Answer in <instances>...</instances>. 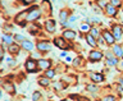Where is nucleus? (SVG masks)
I'll use <instances>...</instances> for the list:
<instances>
[{
    "mask_svg": "<svg viewBox=\"0 0 123 101\" xmlns=\"http://www.w3.org/2000/svg\"><path fill=\"white\" fill-rule=\"evenodd\" d=\"M26 69L28 72H37V64H36V61H35L33 59H28L26 61Z\"/></svg>",
    "mask_w": 123,
    "mask_h": 101,
    "instance_id": "nucleus-1",
    "label": "nucleus"
},
{
    "mask_svg": "<svg viewBox=\"0 0 123 101\" xmlns=\"http://www.w3.org/2000/svg\"><path fill=\"white\" fill-rule=\"evenodd\" d=\"M41 15V10H38L37 8L35 10H31L28 12V15H27V21L31 22V21H35V19H37L38 17Z\"/></svg>",
    "mask_w": 123,
    "mask_h": 101,
    "instance_id": "nucleus-2",
    "label": "nucleus"
},
{
    "mask_svg": "<svg viewBox=\"0 0 123 101\" xmlns=\"http://www.w3.org/2000/svg\"><path fill=\"white\" fill-rule=\"evenodd\" d=\"M103 37H104V40L106 41V44H109V45H113V42L115 40V37L109 32V31H104V32H103Z\"/></svg>",
    "mask_w": 123,
    "mask_h": 101,
    "instance_id": "nucleus-3",
    "label": "nucleus"
},
{
    "mask_svg": "<svg viewBox=\"0 0 123 101\" xmlns=\"http://www.w3.org/2000/svg\"><path fill=\"white\" fill-rule=\"evenodd\" d=\"M37 49L40 50V51H49L50 49H51V45L49 44V42H45V41H41L37 44Z\"/></svg>",
    "mask_w": 123,
    "mask_h": 101,
    "instance_id": "nucleus-4",
    "label": "nucleus"
},
{
    "mask_svg": "<svg viewBox=\"0 0 123 101\" xmlns=\"http://www.w3.org/2000/svg\"><path fill=\"white\" fill-rule=\"evenodd\" d=\"M88 58H90V60H92V61H99L103 58V54L100 51H91Z\"/></svg>",
    "mask_w": 123,
    "mask_h": 101,
    "instance_id": "nucleus-5",
    "label": "nucleus"
},
{
    "mask_svg": "<svg viewBox=\"0 0 123 101\" xmlns=\"http://www.w3.org/2000/svg\"><path fill=\"white\" fill-rule=\"evenodd\" d=\"M106 58H108V60H106L108 65H110V67H111V65H117L118 64V59L115 56L111 55L110 53H106Z\"/></svg>",
    "mask_w": 123,
    "mask_h": 101,
    "instance_id": "nucleus-6",
    "label": "nucleus"
},
{
    "mask_svg": "<svg viewBox=\"0 0 123 101\" xmlns=\"http://www.w3.org/2000/svg\"><path fill=\"white\" fill-rule=\"evenodd\" d=\"M122 27L121 26H118V24H115V26H113V36L117 38V40H119L121 38V36H122Z\"/></svg>",
    "mask_w": 123,
    "mask_h": 101,
    "instance_id": "nucleus-7",
    "label": "nucleus"
},
{
    "mask_svg": "<svg viewBox=\"0 0 123 101\" xmlns=\"http://www.w3.org/2000/svg\"><path fill=\"white\" fill-rule=\"evenodd\" d=\"M54 44H55L58 48H60V49H68L69 46L65 44V41L63 40V38L62 37H58V38H55V40H54Z\"/></svg>",
    "mask_w": 123,
    "mask_h": 101,
    "instance_id": "nucleus-8",
    "label": "nucleus"
},
{
    "mask_svg": "<svg viewBox=\"0 0 123 101\" xmlns=\"http://www.w3.org/2000/svg\"><path fill=\"white\" fill-rule=\"evenodd\" d=\"M45 27H46V31H49V32H55V22H54L53 19L46 21Z\"/></svg>",
    "mask_w": 123,
    "mask_h": 101,
    "instance_id": "nucleus-9",
    "label": "nucleus"
},
{
    "mask_svg": "<svg viewBox=\"0 0 123 101\" xmlns=\"http://www.w3.org/2000/svg\"><path fill=\"white\" fill-rule=\"evenodd\" d=\"M63 37L67 38V40H73L76 37V32L74 31H71V30H67L63 32Z\"/></svg>",
    "mask_w": 123,
    "mask_h": 101,
    "instance_id": "nucleus-10",
    "label": "nucleus"
},
{
    "mask_svg": "<svg viewBox=\"0 0 123 101\" xmlns=\"http://www.w3.org/2000/svg\"><path fill=\"white\" fill-rule=\"evenodd\" d=\"M50 65H51V61L50 60H45V59L38 60V67H40L41 69H48Z\"/></svg>",
    "mask_w": 123,
    "mask_h": 101,
    "instance_id": "nucleus-11",
    "label": "nucleus"
},
{
    "mask_svg": "<svg viewBox=\"0 0 123 101\" xmlns=\"http://www.w3.org/2000/svg\"><path fill=\"white\" fill-rule=\"evenodd\" d=\"M90 77H91V79L94 81V82H96V83L103 82V76H101V74H99V73H91Z\"/></svg>",
    "mask_w": 123,
    "mask_h": 101,
    "instance_id": "nucleus-12",
    "label": "nucleus"
},
{
    "mask_svg": "<svg viewBox=\"0 0 123 101\" xmlns=\"http://www.w3.org/2000/svg\"><path fill=\"white\" fill-rule=\"evenodd\" d=\"M105 10H106L108 15H115V14H117V9H115V6H113L111 4H110V5H106Z\"/></svg>",
    "mask_w": 123,
    "mask_h": 101,
    "instance_id": "nucleus-13",
    "label": "nucleus"
},
{
    "mask_svg": "<svg viewBox=\"0 0 123 101\" xmlns=\"http://www.w3.org/2000/svg\"><path fill=\"white\" fill-rule=\"evenodd\" d=\"M113 51H114V55L115 56H123V50L119 45H114L113 46Z\"/></svg>",
    "mask_w": 123,
    "mask_h": 101,
    "instance_id": "nucleus-14",
    "label": "nucleus"
},
{
    "mask_svg": "<svg viewBox=\"0 0 123 101\" xmlns=\"http://www.w3.org/2000/svg\"><path fill=\"white\" fill-rule=\"evenodd\" d=\"M22 48L23 49H26V50H28V51H32V49H33V44L31 41H23L22 42Z\"/></svg>",
    "mask_w": 123,
    "mask_h": 101,
    "instance_id": "nucleus-15",
    "label": "nucleus"
},
{
    "mask_svg": "<svg viewBox=\"0 0 123 101\" xmlns=\"http://www.w3.org/2000/svg\"><path fill=\"white\" fill-rule=\"evenodd\" d=\"M3 88H4L6 92H9V94H14V87H13V84L4 82V83H3Z\"/></svg>",
    "mask_w": 123,
    "mask_h": 101,
    "instance_id": "nucleus-16",
    "label": "nucleus"
},
{
    "mask_svg": "<svg viewBox=\"0 0 123 101\" xmlns=\"http://www.w3.org/2000/svg\"><path fill=\"white\" fill-rule=\"evenodd\" d=\"M68 14H69L68 10H62V12H60L59 18H60V22H62V23H65V21H67V18H68Z\"/></svg>",
    "mask_w": 123,
    "mask_h": 101,
    "instance_id": "nucleus-17",
    "label": "nucleus"
},
{
    "mask_svg": "<svg viewBox=\"0 0 123 101\" xmlns=\"http://www.w3.org/2000/svg\"><path fill=\"white\" fill-rule=\"evenodd\" d=\"M86 41L88 42V45H91V46H96L95 37L92 36V35H87V36H86Z\"/></svg>",
    "mask_w": 123,
    "mask_h": 101,
    "instance_id": "nucleus-18",
    "label": "nucleus"
},
{
    "mask_svg": "<svg viewBox=\"0 0 123 101\" xmlns=\"http://www.w3.org/2000/svg\"><path fill=\"white\" fill-rule=\"evenodd\" d=\"M3 41L5 42V44H9V45H12V42H13V37H12L10 35L4 33V35H3Z\"/></svg>",
    "mask_w": 123,
    "mask_h": 101,
    "instance_id": "nucleus-19",
    "label": "nucleus"
},
{
    "mask_svg": "<svg viewBox=\"0 0 123 101\" xmlns=\"http://www.w3.org/2000/svg\"><path fill=\"white\" fill-rule=\"evenodd\" d=\"M18 51H19V46L18 45H14V44H12V45H9V53H12V54H18Z\"/></svg>",
    "mask_w": 123,
    "mask_h": 101,
    "instance_id": "nucleus-20",
    "label": "nucleus"
},
{
    "mask_svg": "<svg viewBox=\"0 0 123 101\" xmlns=\"http://www.w3.org/2000/svg\"><path fill=\"white\" fill-rule=\"evenodd\" d=\"M38 83L42 84V86H48V84H49V78H48V77H46V78H40V79H38Z\"/></svg>",
    "mask_w": 123,
    "mask_h": 101,
    "instance_id": "nucleus-21",
    "label": "nucleus"
},
{
    "mask_svg": "<svg viewBox=\"0 0 123 101\" xmlns=\"http://www.w3.org/2000/svg\"><path fill=\"white\" fill-rule=\"evenodd\" d=\"M45 76L48 77V78H53V77L55 76V71H51V69H49V71L45 73Z\"/></svg>",
    "mask_w": 123,
    "mask_h": 101,
    "instance_id": "nucleus-22",
    "label": "nucleus"
},
{
    "mask_svg": "<svg viewBox=\"0 0 123 101\" xmlns=\"http://www.w3.org/2000/svg\"><path fill=\"white\" fill-rule=\"evenodd\" d=\"M14 38H15V40H17L18 42H23V41H26V38L23 37L22 35H15V36H14Z\"/></svg>",
    "mask_w": 123,
    "mask_h": 101,
    "instance_id": "nucleus-23",
    "label": "nucleus"
},
{
    "mask_svg": "<svg viewBox=\"0 0 123 101\" xmlns=\"http://www.w3.org/2000/svg\"><path fill=\"white\" fill-rule=\"evenodd\" d=\"M41 97V92H35L33 96H32V100L33 101H38V99Z\"/></svg>",
    "mask_w": 123,
    "mask_h": 101,
    "instance_id": "nucleus-24",
    "label": "nucleus"
},
{
    "mask_svg": "<svg viewBox=\"0 0 123 101\" xmlns=\"http://www.w3.org/2000/svg\"><path fill=\"white\" fill-rule=\"evenodd\" d=\"M110 4L113 6H119L121 5V0H110Z\"/></svg>",
    "mask_w": 123,
    "mask_h": 101,
    "instance_id": "nucleus-25",
    "label": "nucleus"
},
{
    "mask_svg": "<svg viewBox=\"0 0 123 101\" xmlns=\"http://www.w3.org/2000/svg\"><path fill=\"white\" fill-rule=\"evenodd\" d=\"M98 4H99V6H101V8H106V1L105 0H98Z\"/></svg>",
    "mask_w": 123,
    "mask_h": 101,
    "instance_id": "nucleus-26",
    "label": "nucleus"
},
{
    "mask_svg": "<svg viewBox=\"0 0 123 101\" xmlns=\"http://www.w3.org/2000/svg\"><path fill=\"white\" fill-rule=\"evenodd\" d=\"M90 31H91V35H92V36H94V37H98V36H99L98 28H91Z\"/></svg>",
    "mask_w": 123,
    "mask_h": 101,
    "instance_id": "nucleus-27",
    "label": "nucleus"
},
{
    "mask_svg": "<svg viewBox=\"0 0 123 101\" xmlns=\"http://www.w3.org/2000/svg\"><path fill=\"white\" fill-rule=\"evenodd\" d=\"M87 91H98V87H96V86H92V84H88V86H87Z\"/></svg>",
    "mask_w": 123,
    "mask_h": 101,
    "instance_id": "nucleus-28",
    "label": "nucleus"
},
{
    "mask_svg": "<svg viewBox=\"0 0 123 101\" xmlns=\"http://www.w3.org/2000/svg\"><path fill=\"white\" fill-rule=\"evenodd\" d=\"M114 96H106V97H104L103 101H114Z\"/></svg>",
    "mask_w": 123,
    "mask_h": 101,
    "instance_id": "nucleus-29",
    "label": "nucleus"
},
{
    "mask_svg": "<svg viewBox=\"0 0 123 101\" xmlns=\"http://www.w3.org/2000/svg\"><path fill=\"white\" fill-rule=\"evenodd\" d=\"M80 61H81V58H76L74 61H73V64H74V65H78V64H80Z\"/></svg>",
    "mask_w": 123,
    "mask_h": 101,
    "instance_id": "nucleus-30",
    "label": "nucleus"
},
{
    "mask_svg": "<svg viewBox=\"0 0 123 101\" xmlns=\"http://www.w3.org/2000/svg\"><path fill=\"white\" fill-rule=\"evenodd\" d=\"M22 3H23V4H26V5H27V4H31V3H33V0H22Z\"/></svg>",
    "mask_w": 123,
    "mask_h": 101,
    "instance_id": "nucleus-31",
    "label": "nucleus"
},
{
    "mask_svg": "<svg viewBox=\"0 0 123 101\" xmlns=\"http://www.w3.org/2000/svg\"><path fill=\"white\" fill-rule=\"evenodd\" d=\"M81 30L87 31V30H88V26H87V24H82V26H81Z\"/></svg>",
    "mask_w": 123,
    "mask_h": 101,
    "instance_id": "nucleus-32",
    "label": "nucleus"
},
{
    "mask_svg": "<svg viewBox=\"0 0 123 101\" xmlns=\"http://www.w3.org/2000/svg\"><path fill=\"white\" fill-rule=\"evenodd\" d=\"M55 87H56V88H63V86H62L60 83H58V82L55 83Z\"/></svg>",
    "mask_w": 123,
    "mask_h": 101,
    "instance_id": "nucleus-33",
    "label": "nucleus"
},
{
    "mask_svg": "<svg viewBox=\"0 0 123 101\" xmlns=\"http://www.w3.org/2000/svg\"><path fill=\"white\" fill-rule=\"evenodd\" d=\"M68 21L71 22V23H72V22H74V21H76V17H71V18L68 19Z\"/></svg>",
    "mask_w": 123,
    "mask_h": 101,
    "instance_id": "nucleus-34",
    "label": "nucleus"
},
{
    "mask_svg": "<svg viewBox=\"0 0 123 101\" xmlns=\"http://www.w3.org/2000/svg\"><path fill=\"white\" fill-rule=\"evenodd\" d=\"M60 56H62V58H64V56H67V54L63 51V53H60Z\"/></svg>",
    "mask_w": 123,
    "mask_h": 101,
    "instance_id": "nucleus-35",
    "label": "nucleus"
},
{
    "mask_svg": "<svg viewBox=\"0 0 123 101\" xmlns=\"http://www.w3.org/2000/svg\"><path fill=\"white\" fill-rule=\"evenodd\" d=\"M119 67H121V68H123V63H121V65H119Z\"/></svg>",
    "mask_w": 123,
    "mask_h": 101,
    "instance_id": "nucleus-36",
    "label": "nucleus"
},
{
    "mask_svg": "<svg viewBox=\"0 0 123 101\" xmlns=\"http://www.w3.org/2000/svg\"><path fill=\"white\" fill-rule=\"evenodd\" d=\"M121 84H122V86H123V79H121Z\"/></svg>",
    "mask_w": 123,
    "mask_h": 101,
    "instance_id": "nucleus-37",
    "label": "nucleus"
},
{
    "mask_svg": "<svg viewBox=\"0 0 123 101\" xmlns=\"http://www.w3.org/2000/svg\"><path fill=\"white\" fill-rule=\"evenodd\" d=\"M63 101H69V100H63Z\"/></svg>",
    "mask_w": 123,
    "mask_h": 101,
    "instance_id": "nucleus-38",
    "label": "nucleus"
}]
</instances>
